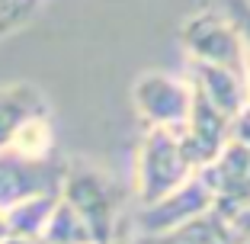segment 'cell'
<instances>
[{
  "instance_id": "cell-1",
  "label": "cell",
  "mask_w": 250,
  "mask_h": 244,
  "mask_svg": "<svg viewBox=\"0 0 250 244\" xmlns=\"http://www.w3.org/2000/svg\"><path fill=\"white\" fill-rule=\"evenodd\" d=\"M196 174L180 135L173 129H147L138 148V196L145 206H154L164 196L177 193Z\"/></svg>"
},
{
  "instance_id": "cell-12",
  "label": "cell",
  "mask_w": 250,
  "mask_h": 244,
  "mask_svg": "<svg viewBox=\"0 0 250 244\" xmlns=\"http://www.w3.org/2000/svg\"><path fill=\"white\" fill-rule=\"evenodd\" d=\"M231 141L250 151V103L231 119Z\"/></svg>"
},
{
  "instance_id": "cell-10",
  "label": "cell",
  "mask_w": 250,
  "mask_h": 244,
  "mask_svg": "<svg viewBox=\"0 0 250 244\" xmlns=\"http://www.w3.org/2000/svg\"><path fill=\"white\" fill-rule=\"evenodd\" d=\"M42 0H0V39L13 36L36 16Z\"/></svg>"
},
{
  "instance_id": "cell-9",
  "label": "cell",
  "mask_w": 250,
  "mask_h": 244,
  "mask_svg": "<svg viewBox=\"0 0 250 244\" xmlns=\"http://www.w3.org/2000/svg\"><path fill=\"white\" fill-rule=\"evenodd\" d=\"M202 177L208 180L215 196H225L231 202H250V151L228 141L225 151L208 167H202Z\"/></svg>"
},
{
  "instance_id": "cell-5",
  "label": "cell",
  "mask_w": 250,
  "mask_h": 244,
  "mask_svg": "<svg viewBox=\"0 0 250 244\" xmlns=\"http://www.w3.org/2000/svg\"><path fill=\"white\" fill-rule=\"evenodd\" d=\"M64 174L55 161H26L13 151H0V209L10 212L32 196L61 193Z\"/></svg>"
},
{
  "instance_id": "cell-4",
  "label": "cell",
  "mask_w": 250,
  "mask_h": 244,
  "mask_svg": "<svg viewBox=\"0 0 250 244\" xmlns=\"http://www.w3.org/2000/svg\"><path fill=\"white\" fill-rule=\"evenodd\" d=\"M61 200L83 219L93 244H109L116 225V193L96 170H67L61 183Z\"/></svg>"
},
{
  "instance_id": "cell-3",
  "label": "cell",
  "mask_w": 250,
  "mask_h": 244,
  "mask_svg": "<svg viewBox=\"0 0 250 244\" xmlns=\"http://www.w3.org/2000/svg\"><path fill=\"white\" fill-rule=\"evenodd\" d=\"M132 103L147 129H183L192 110V84L164 71H147L135 81Z\"/></svg>"
},
{
  "instance_id": "cell-8",
  "label": "cell",
  "mask_w": 250,
  "mask_h": 244,
  "mask_svg": "<svg viewBox=\"0 0 250 244\" xmlns=\"http://www.w3.org/2000/svg\"><path fill=\"white\" fill-rule=\"evenodd\" d=\"M189 65H192L189 84L221 112H228L234 119L247 106V77L244 74L228 71V67H215V65H199V61H189Z\"/></svg>"
},
{
  "instance_id": "cell-14",
  "label": "cell",
  "mask_w": 250,
  "mask_h": 244,
  "mask_svg": "<svg viewBox=\"0 0 250 244\" xmlns=\"http://www.w3.org/2000/svg\"><path fill=\"white\" fill-rule=\"evenodd\" d=\"M247 103H250V61H247Z\"/></svg>"
},
{
  "instance_id": "cell-2",
  "label": "cell",
  "mask_w": 250,
  "mask_h": 244,
  "mask_svg": "<svg viewBox=\"0 0 250 244\" xmlns=\"http://www.w3.org/2000/svg\"><path fill=\"white\" fill-rule=\"evenodd\" d=\"M180 42H183L189 61L228 67V71H237V74L247 77L250 52H247V45H244L241 32L234 29V22L225 13L202 10V13L189 16L180 26Z\"/></svg>"
},
{
  "instance_id": "cell-11",
  "label": "cell",
  "mask_w": 250,
  "mask_h": 244,
  "mask_svg": "<svg viewBox=\"0 0 250 244\" xmlns=\"http://www.w3.org/2000/svg\"><path fill=\"white\" fill-rule=\"evenodd\" d=\"M225 16L234 22V29L241 32L244 45L250 52V3L247 0H225Z\"/></svg>"
},
{
  "instance_id": "cell-15",
  "label": "cell",
  "mask_w": 250,
  "mask_h": 244,
  "mask_svg": "<svg viewBox=\"0 0 250 244\" xmlns=\"http://www.w3.org/2000/svg\"><path fill=\"white\" fill-rule=\"evenodd\" d=\"M247 3H250V0H247Z\"/></svg>"
},
{
  "instance_id": "cell-6",
  "label": "cell",
  "mask_w": 250,
  "mask_h": 244,
  "mask_svg": "<svg viewBox=\"0 0 250 244\" xmlns=\"http://www.w3.org/2000/svg\"><path fill=\"white\" fill-rule=\"evenodd\" d=\"M212 200H215V193H212V186H208V180L202 177V170H196L177 193H170L161 202L147 206L145 215H141V222H145V228L151 231V235L173 231V228H180V225L192 222L196 215H202L212 206Z\"/></svg>"
},
{
  "instance_id": "cell-13",
  "label": "cell",
  "mask_w": 250,
  "mask_h": 244,
  "mask_svg": "<svg viewBox=\"0 0 250 244\" xmlns=\"http://www.w3.org/2000/svg\"><path fill=\"white\" fill-rule=\"evenodd\" d=\"M7 235H10V222H7V212L0 209V241H3Z\"/></svg>"
},
{
  "instance_id": "cell-7",
  "label": "cell",
  "mask_w": 250,
  "mask_h": 244,
  "mask_svg": "<svg viewBox=\"0 0 250 244\" xmlns=\"http://www.w3.org/2000/svg\"><path fill=\"white\" fill-rule=\"evenodd\" d=\"M45 112H48V100L36 84H3L0 87V151H7L16 135Z\"/></svg>"
}]
</instances>
